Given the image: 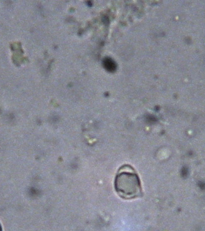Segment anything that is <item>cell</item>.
Instances as JSON below:
<instances>
[{"label":"cell","instance_id":"1","mask_svg":"<svg viewBox=\"0 0 205 231\" xmlns=\"http://www.w3.org/2000/svg\"><path fill=\"white\" fill-rule=\"evenodd\" d=\"M114 188L121 198L131 200L142 196L140 177L131 165L124 164L118 169L114 180Z\"/></svg>","mask_w":205,"mask_h":231},{"label":"cell","instance_id":"2","mask_svg":"<svg viewBox=\"0 0 205 231\" xmlns=\"http://www.w3.org/2000/svg\"><path fill=\"white\" fill-rule=\"evenodd\" d=\"M103 65L106 69L109 72H114L116 69L115 63L111 59H106L103 61Z\"/></svg>","mask_w":205,"mask_h":231},{"label":"cell","instance_id":"3","mask_svg":"<svg viewBox=\"0 0 205 231\" xmlns=\"http://www.w3.org/2000/svg\"><path fill=\"white\" fill-rule=\"evenodd\" d=\"M0 231H2V227H1V224H0Z\"/></svg>","mask_w":205,"mask_h":231}]
</instances>
